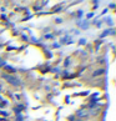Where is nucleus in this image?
<instances>
[{"instance_id":"obj_1","label":"nucleus","mask_w":116,"mask_h":121,"mask_svg":"<svg viewBox=\"0 0 116 121\" xmlns=\"http://www.w3.org/2000/svg\"><path fill=\"white\" fill-rule=\"evenodd\" d=\"M4 79L6 80V82L11 84V85H14V86H20V85H21L20 79H19V78H16V76H13V75L6 74L5 76H4Z\"/></svg>"},{"instance_id":"obj_2","label":"nucleus","mask_w":116,"mask_h":121,"mask_svg":"<svg viewBox=\"0 0 116 121\" xmlns=\"http://www.w3.org/2000/svg\"><path fill=\"white\" fill-rule=\"evenodd\" d=\"M87 116H89V111L86 109H81L76 112V117L79 119H84V117H87Z\"/></svg>"},{"instance_id":"obj_3","label":"nucleus","mask_w":116,"mask_h":121,"mask_svg":"<svg viewBox=\"0 0 116 121\" xmlns=\"http://www.w3.org/2000/svg\"><path fill=\"white\" fill-rule=\"evenodd\" d=\"M104 73V70H99V71H96V73H94V76H96V75H100Z\"/></svg>"},{"instance_id":"obj_4","label":"nucleus","mask_w":116,"mask_h":121,"mask_svg":"<svg viewBox=\"0 0 116 121\" xmlns=\"http://www.w3.org/2000/svg\"><path fill=\"white\" fill-rule=\"evenodd\" d=\"M3 65H4V61H3L1 59H0V66H3Z\"/></svg>"},{"instance_id":"obj_5","label":"nucleus","mask_w":116,"mask_h":121,"mask_svg":"<svg viewBox=\"0 0 116 121\" xmlns=\"http://www.w3.org/2000/svg\"><path fill=\"white\" fill-rule=\"evenodd\" d=\"M77 121H82V120H77Z\"/></svg>"}]
</instances>
